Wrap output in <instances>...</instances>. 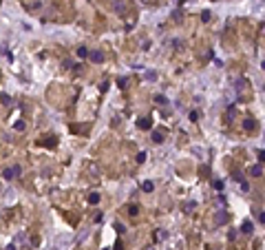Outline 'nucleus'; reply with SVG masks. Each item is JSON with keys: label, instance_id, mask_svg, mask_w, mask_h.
<instances>
[{"label": "nucleus", "instance_id": "obj_1", "mask_svg": "<svg viewBox=\"0 0 265 250\" xmlns=\"http://www.w3.org/2000/svg\"><path fill=\"white\" fill-rule=\"evenodd\" d=\"M18 173H20V166H13V168H7V171H5V177H7V179H13Z\"/></svg>", "mask_w": 265, "mask_h": 250}, {"label": "nucleus", "instance_id": "obj_2", "mask_svg": "<svg viewBox=\"0 0 265 250\" xmlns=\"http://www.w3.org/2000/svg\"><path fill=\"white\" fill-rule=\"evenodd\" d=\"M150 137H153L155 144H162V142H164V135L159 133V131H153V133H150Z\"/></svg>", "mask_w": 265, "mask_h": 250}, {"label": "nucleus", "instance_id": "obj_3", "mask_svg": "<svg viewBox=\"0 0 265 250\" xmlns=\"http://www.w3.org/2000/svg\"><path fill=\"white\" fill-rule=\"evenodd\" d=\"M91 60H93V62H102V53L93 51V53H91Z\"/></svg>", "mask_w": 265, "mask_h": 250}, {"label": "nucleus", "instance_id": "obj_4", "mask_svg": "<svg viewBox=\"0 0 265 250\" xmlns=\"http://www.w3.org/2000/svg\"><path fill=\"white\" fill-rule=\"evenodd\" d=\"M89 201H91V204H97V201H100V195H97V193H91V195H89Z\"/></svg>", "mask_w": 265, "mask_h": 250}, {"label": "nucleus", "instance_id": "obj_5", "mask_svg": "<svg viewBox=\"0 0 265 250\" xmlns=\"http://www.w3.org/2000/svg\"><path fill=\"white\" fill-rule=\"evenodd\" d=\"M243 230H245V233H252V224H250V221H245V224H243Z\"/></svg>", "mask_w": 265, "mask_h": 250}, {"label": "nucleus", "instance_id": "obj_6", "mask_svg": "<svg viewBox=\"0 0 265 250\" xmlns=\"http://www.w3.org/2000/svg\"><path fill=\"white\" fill-rule=\"evenodd\" d=\"M141 188H144L146 193H150V190H153V184H150V182H146V184H144V186H141Z\"/></svg>", "mask_w": 265, "mask_h": 250}, {"label": "nucleus", "instance_id": "obj_7", "mask_svg": "<svg viewBox=\"0 0 265 250\" xmlns=\"http://www.w3.org/2000/svg\"><path fill=\"white\" fill-rule=\"evenodd\" d=\"M78 55H80V58H84V55H86V49L80 47V49H78Z\"/></svg>", "mask_w": 265, "mask_h": 250}, {"label": "nucleus", "instance_id": "obj_8", "mask_svg": "<svg viewBox=\"0 0 265 250\" xmlns=\"http://www.w3.org/2000/svg\"><path fill=\"white\" fill-rule=\"evenodd\" d=\"M139 126L141 128H148V119H139Z\"/></svg>", "mask_w": 265, "mask_h": 250}, {"label": "nucleus", "instance_id": "obj_9", "mask_svg": "<svg viewBox=\"0 0 265 250\" xmlns=\"http://www.w3.org/2000/svg\"><path fill=\"white\" fill-rule=\"evenodd\" d=\"M144 160H146V153H139V155H137V162L141 164V162H144Z\"/></svg>", "mask_w": 265, "mask_h": 250}, {"label": "nucleus", "instance_id": "obj_10", "mask_svg": "<svg viewBox=\"0 0 265 250\" xmlns=\"http://www.w3.org/2000/svg\"><path fill=\"white\" fill-rule=\"evenodd\" d=\"M252 175H261V166H254V168H252Z\"/></svg>", "mask_w": 265, "mask_h": 250}, {"label": "nucleus", "instance_id": "obj_11", "mask_svg": "<svg viewBox=\"0 0 265 250\" xmlns=\"http://www.w3.org/2000/svg\"><path fill=\"white\" fill-rule=\"evenodd\" d=\"M259 157H261V160L265 162V151H259Z\"/></svg>", "mask_w": 265, "mask_h": 250}]
</instances>
